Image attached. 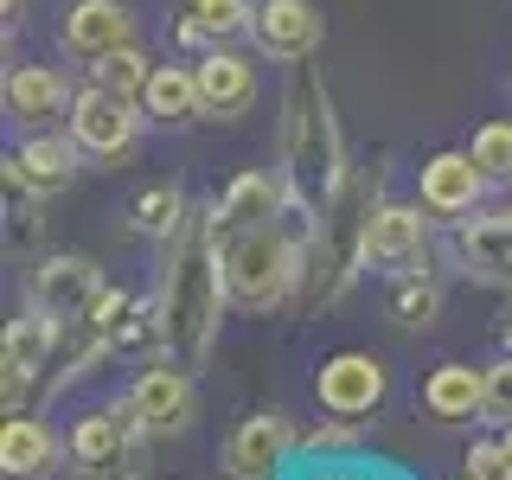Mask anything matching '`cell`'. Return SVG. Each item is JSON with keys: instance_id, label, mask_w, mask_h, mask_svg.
Here are the masks:
<instances>
[{"instance_id": "cell-4", "label": "cell", "mask_w": 512, "mask_h": 480, "mask_svg": "<svg viewBox=\"0 0 512 480\" xmlns=\"http://www.w3.org/2000/svg\"><path fill=\"white\" fill-rule=\"evenodd\" d=\"M141 103L135 96H122V90H109V84H90L77 90V103H71V135H77V148H84L90 160H109V167H116V160H128L135 154V141H141Z\"/></svg>"}, {"instance_id": "cell-10", "label": "cell", "mask_w": 512, "mask_h": 480, "mask_svg": "<svg viewBox=\"0 0 512 480\" xmlns=\"http://www.w3.org/2000/svg\"><path fill=\"white\" fill-rule=\"evenodd\" d=\"M327 39V20H320L314 0H256V20H250V45L276 64H301L320 52Z\"/></svg>"}, {"instance_id": "cell-24", "label": "cell", "mask_w": 512, "mask_h": 480, "mask_svg": "<svg viewBox=\"0 0 512 480\" xmlns=\"http://www.w3.org/2000/svg\"><path fill=\"white\" fill-rule=\"evenodd\" d=\"M90 77L96 84H109V90H122V96H135L141 103V90H148V77H154V64L141 45H122V52H109L103 64H90Z\"/></svg>"}, {"instance_id": "cell-3", "label": "cell", "mask_w": 512, "mask_h": 480, "mask_svg": "<svg viewBox=\"0 0 512 480\" xmlns=\"http://www.w3.org/2000/svg\"><path fill=\"white\" fill-rule=\"evenodd\" d=\"M128 416H135L141 436H186L192 416H199V384H192V365L173 359V352H154L148 365L128 384Z\"/></svg>"}, {"instance_id": "cell-28", "label": "cell", "mask_w": 512, "mask_h": 480, "mask_svg": "<svg viewBox=\"0 0 512 480\" xmlns=\"http://www.w3.org/2000/svg\"><path fill=\"white\" fill-rule=\"evenodd\" d=\"M487 423H512V352L487 365Z\"/></svg>"}, {"instance_id": "cell-17", "label": "cell", "mask_w": 512, "mask_h": 480, "mask_svg": "<svg viewBox=\"0 0 512 480\" xmlns=\"http://www.w3.org/2000/svg\"><path fill=\"white\" fill-rule=\"evenodd\" d=\"M282 199H288V173H263V167L237 173V180L212 199V231H218V244H224V237H237V231H250V224H263V218H276Z\"/></svg>"}, {"instance_id": "cell-11", "label": "cell", "mask_w": 512, "mask_h": 480, "mask_svg": "<svg viewBox=\"0 0 512 480\" xmlns=\"http://www.w3.org/2000/svg\"><path fill=\"white\" fill-rule=\"evenodd\" d=\"M96 295H103V269H96L90 256H45L26 282V301L45 308L52 320H64V327H77Z\"/></svg>"}, {"instance_id": "cell-22", "label": "cell", "mask_w": 512, "mask_h": 480, "mask_svg": "<svg viewBox=\"0 0 512 480\" xmlns=\"http://www.w3.org/2000/svg\"><path fill=\"white\" fill-rule=\"evenodd\" d=\"M436 314H442V288L429 282L423 269L397 276V288H391V320H404V327H429Z\"/></svg>"}, {"instance_id": "cell-14", "label": "cell", "mask_w": 512, "mask_h": 480, "mask_svg": "<svg viewBox=\"0 0 512 480\" xmlns=\"http://www.w3.org/2000/svg\"><path fill=\"white\" fill-rule=\"evenodd\" d=\"M0 103H7V116L20 122L26 135H39V128L71 122L77 90H64V77L52 71V64H20V71H7V90H0Z\"/></svg>"}, {"instance_id": "cell-7", "label": "cell", "mask_w": 512, "mask_h": 480, "mask_svg": "<svg viewBox=\"0 0 512 480\" xmlns=\"http://www.w3.org/2000/svg\"><path fill=\"white\" fill-rule=\"evenodd\" d=\"M288 455H301V429L282 410H256L224 436V474L231 480H269V474H282Z\"/></svg>"}, {"instance_id": "cell-21", "label": "cell", "mask_w": 512, "mask_h": 480, "mask_svg": "<svg viewBox=\"0 0 512 480\" xmlns=\"http://www.w3.org/2000/svg\"><path fill=\"white\" fill-rule=\"evenodd\" d=\"M186 218H192V205H186L180 186H141L135 199H128V224H135L141 237H154V244H167Z\"/></svg>"}, {"instance_id": "cell-18", "label": "cell", "mask_w": 512, "mask_h": 480, "mask_svg": "<svg viewBox=\"0 0 512 480\" xmlns=\"http://www.w3.org/2000/svg\"><path fill=\"white\" fill-rule=\"evenodd\" d=\"M64 455H71V448H58V436L39 416L7 410V423H0V474L7 480H52Z\"/></svg>"}, {"instance_id": "cell-33", "label": "cell", "mask_w": 512, "mask_h": 480, "mask_svg": "<svg viewBox=\"0 0 512 480\" xmlns=\"http://www.w3.org/2000/svg\"><path fill=\"white\" fill-rule=\"evenodd\" d=\"M506 352H512V320H506Z\"/></svg>"}, {"instance_id": "cell-1", "label": "cell", "mask_w": 512, "mask_h": 480, "mask_svg": "<svg viewBox=\"0 0 512 480\" xmlns=\"http://www.w3.org/2000/svg\"><path fill=\"white\" fill-rule=\"evenodd\" d=\"M154 301H160V320H167V352L199 372V365L212 359V346H218V320H224V301H231L224 244L212 231V205L192 212L180 231L160 244Z\"/></svg>"}, {"instance_id": "cell-2", "label": "cell", "mask_w": 512, "mask_h": 480, "mask_svg": "<svg viewBox=\"0 0 512 480\" xmlns=\"http://www.w3.org/2000/svg\"><path fill=\"white\" fill-rule=\"evenodd\" d=\"M288 122H282V173L308 192L314 205H327V192L346 180V154H340V128H333L327 90H314V77L288 84Z\"/></svg>"}, {"instance_id": "cell-23", "label": "cell", "mask_w": 512, "mask_h": 480, "mask_svg": "<svg viewBox=\"0 0 512 480\" xmlns=\"http://www.w3.org/2000/svg\"><path fill=\"white\" fill-rule=\"evenodd\" d=\"M186 13H192L205 32H212L218 45H231V39H244V32H250L256 0H186Z\"/></svg>"}, {"instance_id": "cell-26", "label": "cell", "mask_w": 512, "mask_h": 480, "mask_svg": "<svg viewBox=\"0 0 512 480\" xmlns=\"http://www.w3.org/2000/svg\"><path fill=\"white\" fill-rule=\"evenodd\" d=\"M352 448H359V423H352V416H333V423H314V429H301V455H308V461L352 455Z\"/></svg>"}, {"instance_id": "cell-29", "label": "cell", "mask_w": 512, "mask_h": 480, "mask_svg": "<svg viewBox=\"0 0 512 480\" xmlns=\"http://www.w3.org/2000/svg\"><path fill=\"white\" fill-rule=\"evenodd\" d=\"M71 480H135V455H109V461H71Z\"/></svg>"}, {"instance_id": "cell-34", "label": "cell", "mask_w": 512, "mask_h": 480, "mask_svg": "<svg viewBox=\"0 0 512 480\" xmlns=\"http://www.w3.org/2000/svg\"><path fill=\"white\" fill-rule=\"evenodd\" d=\"M461 480H468V474H461Z\"/></svg>"}, {"instance_id": "cell-12", "label": "cell", "mask_w": 512, "mask_h": 480, "mask_svg": "<svg viewBox=\"0 0 512 480\" xmlns=\"http://www.w3.org/2000/svg\"><path fill=\"white\" fill-rule=\"evenodd\" d=\"M58 45L71 64H103L109 52H122V45H135V13L122 7V0H77L71 13H64L58 26Z\"/></svg>"}, {"instance_id": "cell-27", "label": "cell", "mask_w": 512, "mask_h": 480, "mask_svg": "<svg viewBox=\"0 0 512 480\" xmlns=\"http://www.w3.org/2000/svg\"><path fill=\"white\" fill-rule=\"evenodd\" d=\"M128 308H135V295L103 282V295H96V301H90V314H84V327H90V333H103V340H116V327L128 320Z\"/></svg>"}, {"instance_id": "cell-16", "label": "cell", "mask_w": 512, "mask_h": 480, "mask_svg": "<svg viewBox=\"0 0 512 480\" xmlns=\"http://www.w3.org/2000/svg\"><path fill=\"white\" fill-rule=\"evenodd\" d=\"M455 263L487 288H512V212H474L455 224Z\"/></svg>"}, {"instance_id": "cell-8", "label": "cell", "mask_w": 512, "mask_h": 480, "mask_svg": "<svg viewBox=\"0 0 512 480\" xmlns=\"http://www.w3.org/2000/svg\"><path fill=\"white\" fill-rule=\"evenodd\" d=\"M423 250H429V218H423V199L404 205V199H384L372 205L365 218V269H391V276H410L423 269Z\"/></svg>"}, {"instance_id": "cell-30", "label": "cell", "mask_w": 512, "mask_h": 480, "mask_svg": "<svg viewBox=\"0 0 512 480\" xmlns=\"http://www.w3.org/2000/svg\"><path fill=\"white\" fill-rule=\"evenodd\" d=\"M308 480H391V474H384V468H327V461H320Z\"/></svg>"}, {"instance_id": "cell-31", "label": "cell", "mask_w": 512, "mask_h": 480, "mask_svg": "<svg viewBox=\"0 0 512 480\" xmlns=\"http://www.w3.org/2000/svg\"><path fill=\"white\" fill-rule=\"evenodd\" d=\"M0 13H7V26H13V20L26 13V0H0Z\"/></svg>"}, {"instance_id": "cell-19", "label": "cell", "mask_w": 512, "mask_h": 480, "mask_svg": "<svg viewBox=\"0 0 512 480\" xmlns=\"http://www.w3.org/2000/svg\"><path fill=\"white\" fill-rule=\"evenodd\" d=\"M423 410L436 423H480L487 416V365H461L448 359L423 378Z\"/></svg>"}, {"instance_id": "cell-6", "label": "cell", "mask_w": 512, "mask_h": 480, "mask_svg": "<svg viewBox=\"0 0 512 480\" xmlns=\"http://www.w3.org/2000/svg\"><path fill=\"white\" fill-rule=\"evenodd\" d=\"M314 397L327 416H372L384 410V397H391V372H384L378 352H333V359H320L314 372Z\"/></svg>"}, {"instance_id": "cell-5", "label": "cell", "mask_w": 512, "mask_h": 480, "mask_svg": "<svg viewBox=\"0 0 512 480\" xmlns=\"http://www.w3.org/2000/svg\"><path fill=\"white\" fill-rule=\"evenodd\" d=\"M487 192H493V173L480 167L468 148H442V154H429L423 167H416V199H423L429 218L461 224V218L480 212V199H487Z\"/></svg>"}, {"instance_id": "cell-32", "label": "cell", "mask_w": 512, "mask_h": 480, "mask_svg": "<svg viewBox=\"0 0 512 480\" xmlns=\"http://www.w3.org/2000/svg\"><path fill=\"white\" fill-rule=\"evenodd\" d=\"M500 448H506V468H512V423L500 429Z\"/></svg>"}, {"instance_id": "cell-9", "label": "cell", "mask_w": 512, "mask_h": 480, "mask_svg": "<svg viewBox=\"0 0 512 480\" xmlns=\"http://www.w3.org/2000/svg\"><path fill=\"white\" fill-rule=\"evenodd\" d=\"M52 352H58V320L26 301V314L7 320V340H0V384H7V410H26V397H32V384H39V372H45Z\"/></svg>"}, {"instance_id": "cell-25", "label": "cell", "mask_w": 512, "mask_h": 480, "mask_svg": "<svg viewBox=\"0 0 512 480\" xmlns=\"http://www.w3.org/2000/svg\"><path fill=\"white\" fill-rule=\"evenodd\" d=\"M468 154L493 173V186H512V122H480Z\"/></svg>"}, {"instance_id": "cell-13", "label": "cell", "mask_w": 512, "mask_h": 480, "mask_svg": "<svg viewBox=\"0 0 512 480\" xmlns=\"http://www.w3.org/2000/svg\"><path fill=\"white\" fill-rule=\"evenodd\" d=\"M77 160H84V148H77L71 128H39V135H26L20 154H7V186L13 192H32V199H52V192H64L77 180Z\"/></svg>"}, {"instance_id": "cell-20", "label": "cell", "mask_w": 512, "mask_h": 480, "mask_svg": "<svg viewBox=\"0 0 512 480\" xmlns=\"http://www.w3.org/2000/svg\"><path fill=\"white\" fill-rule=\"evenodd\" d=\"M141 116L160 128H186L205 122V96H199V71L192 64H154L148 90H141Z\"/></svg>"}, {"instance_id": "cell-15", "label": "cell", "mask_w": 512, "mask_h": 480, "mask_svg": "<svg viewBox=\"0 0 512 480\" xmlns=\"http://www.w3.org/2000/svg\"><path fill=\"white\" fill-rule=\"evenodd\" d=\"M192 71H199V96H205V116L212 122H237L256 109V64L244 52L212 45V52L192 58Z\"/></svg>"}]
</instances>
